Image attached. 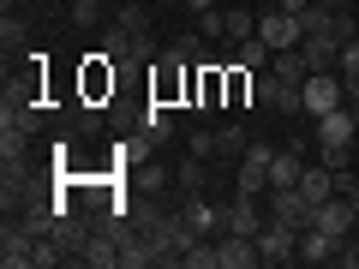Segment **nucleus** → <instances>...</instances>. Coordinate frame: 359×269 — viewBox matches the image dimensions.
<instances>
[{
  "label": "nucleus",
  "instance_id": "f257e3e1",
  "mask_svg": "<svg viewBox=\"0 0 359 269\" xmlns=\"http://www.w3.org/2000/svg\"><path fill=\"white\" fill-rule=\"evenodd\" d=\"M252 96L269 108V114H306V102H299V84L276 78L269 66H264V72H252Z\"/></svg>",
  "mask_w": 359,
  "mask_h": 269
},
{
  "label": "nucleus",
  "instance_id": "f03ea898",
  "mask_svg": "<svg viewBox=\"0 0 359 269\" xmlns=\"http://www.w3.org/2000/svg\"><path fill=\"white\" fill-rule=\"evenodd\" d=\"M264 209H269V221H287V228L306 233L318 204H306V198H299V186H269V192H264Z\"/></svg>",
  "mask_w": 359,
  "mask_h": 269
},
{
  "label": "nucleus",
  "instance_id": "7ed1b4c3",
  "mask_svg": "<svg viewBox=\"0 0 359 269\" xmlns=\"http://www.w3.org/2000/svg\"><path fill=\"white\" fill-rule=\"evenodd\" d=\"M269 156H276V144H257L252 138V150L240 156V174H233V192H245V198H264L269 192Z\"/></svg>",
  "mask_w": 359,
  "mask_h": 269
},
{
  "label": "nucleus",
  "instance_id": "20e7f679",
  "mask_svg": "<svg viewBox=\"0 0 359 269\" xmlns=\"http://www.w3.org/2000/svg\"><path fill=\"white\" fill-rule=\"evenodd\" d=\"M299 102H306L311 120H323L330 108H341L347 102V96H341V72H311L306 84H299Z\"/></svg>",
  "mask_w": 359,
  "mask_h": 269
},
{
  "label": "nucleus",
  "instance_id": "39448f33",
  "mask_svg": "<svg viewBox=\"0 0 359 269\" xmlns=\"http://www.w3.org/2000/svg\"><path fill=\"white\" fill-rule=\"evenodd\" d=\"M257 36H264L269 48L282 54V48H299V36H306V30H299V18H294V13H282V6L269 0L264 13H257Z\"/></svg>",
  "mask_w": 359,
  "mask_h": 269
},
{
  "label": "nucleus",
  "instance_id": "423d86ee",
  "mask_svg": "<svg viewBox=\"0 0 359 269\" xmlns=\"http://www.w3.org/2000/svg\"><path fill=\"white\" fill-rule=\"evenodd\" d=\"M311 228H323V233H335V240H347V233H359V209H353V198H323L318 209H311Z\"/></svg>",
  "mask_w": 359,
  "mask_h": 269
},
{
  "label": "nucleus",
  "instance_id": "0eeeda50",
  "mask_svg": "<svg viewBox=\"0 0 359 269\" xmlns=\"http://www.w3.org/2000/svg\"><path fill=\"white\" fill-rule=\"evenodd\" d=\"M36 245H42V233H30L25 221H6V233H0V263L6 269H30L36 263Z\"/></svg>",
  "mask_w": 359,
  "mask_h": 269
},
{
  "label": "nucleus",
  "instance_id": "6e6552de",
  "mask_svg": "<svg viewBox=\"0 0 359 269\" xmlns=\"http://www.w3.org/2000/svg\"><path fill=\"white\" fill-rule=\"evenodd\" d=\"M257 251H264V263H299V228H287V221H264Z\"/></svg>",
  "mask_w": 359,
  "mask_h": 269
},
{
  "label": "nucleus",
  "instance_id": "1a4fd4ad",
  "mask_svg": "<svg viewBox=\"0 0 359 269\" xmlns=\"http://www.w3.org/2000/svg\"><path fill=\"white\" fill-rule=\"evenodd\" d=\"M359 144V126H353V108H330V114L318 120V150H353Z\"/></svg>",
  "mask_w": 359,
  "mask_h": 269
},
{
  "label": "nucleus",
  "instance_id": "9d476101",
  "mask_svg": "<svg viewBox=\"0 0 359 269\" xmlns=\"http://www.w3.org/2000/svg\"><path fill=\"white\" fill-rule=\"evenodd\" d=\"M264 221H269V209H264V198H245V192H233V204H228V228L222 233H264Z\"/></svg>",
  "mask_w": 359,
  "mask_h": 269
},
{
  "label": "nucleus",
  "instance_id": "9b49d317",
  "mask_svg": "<svg viewBox=\"0 0 359 269\" xmlns=\"http://www.w3.org/2000/svg\"><path fill=\"white\" fill-rule=\"evenodd\" d=\"M180 216H186V228H192V233H204V240H216V233L228 228V209L204 204L198 192H186V204H180Z\"/></svg>",
  "mask_w": 359,
  "mask_h": 269
},
{
  "label": "nucleus",
  "instance_id": "f8f14e48",
  "mask_svg": "<svg viewBox=\"0 0 359 269\" xmlns=\"http://www.w3.org/2000/svg\"><path fill=\"white\" fill-rule=\"evenodd\" d=\"M216 251H222V269H257V263H264V251H257L252 233H222Z\"/></svg>",
  "mask_w": 359,
  "mask_h": 269
},
{
  "label": "nucleus",
  "instance_id": "ddd939ff",
  "mask_svg": "<svg viewBox=\"0 0 359 269\" xmlns=\"http://www.w3.org/2000/svg\"><path fill=\"white\" fill-rule=\"evenodd\" d=\"M335 251H341V240L323 228H306L299 233V263H335Z\"/></svg>",
  "mask_w": 359,
  "mask_h": 269
},
{
  "label": "nucleus",
  "instance_id": "4468645a",
  "mask_svg": "<svg viewBox=\"0 0 359 269\" xmlns=\"http://www.w3.org/2000/svg\"><path fill=\"white\" fill-rule=\"evenodd\" d=\"M299 198L306 204H323V198H335V174L323 162H306V174H299Z\"/></svg>",
  "mask_w": 359,
  "mask_h": 269
},
{
  "label": "nucleus",
  "instance_id": "2eb2a0df",
  "mask_svg": "<svg viewBox=\"0 0 359 269\" xmlns=\"http://www.w3.org/2000/svg\"><path fill=\"white\" fill-rule=\"evenodd\" d=\"M96 36H102V42H96V48H102V54H108V60H114V66H120V60H132V42H138V36H132V30L120 25V18H108V25L96 30Z\"/></svg>",
  "mask_w": 359,
  "mask_h": 269
},
{
  "label": "nucleus",
  "instance_id": "dca6fc26",
  "mask_svg": "<svg viewBox=\"0 0 359 269\" xmlns=\"http://www.w3.org/2000/svg\"><path fill=\"white\" fill-rule=\"evenodd\" d=\"M299 54H306L311 72H335V66H341V48H335L330 36H299Z\"/></svg>",
  "mask_w": 359,
  "mask_h": 269
},
{
  "label": "nucleus",
  "instance_id": "f3484780",
  "mask_svg": "<svg viewBox=\"0 0 359 269\" xmlns=\"http://www.w3.org/2000/svg\"><path fill=\"white\" fill-rule=\"evenodd\" d=\"M138 132L156 144V150H162V144L174 138V114H168V102H150V108H144V126H138Z\"/></svg>",
  "mask_w": 359,
  "mask_h": 269
},
{
  "label": "nucleus",
  "instance_id": "a211bd4d",
  "mask_svg": "<svg viewBox=\"0 0 359 269\" xmlns=\"http://www.w3.org/2000/svg\"><path fill=\"white\" fill-rule=\"evenodd\" d=\"M233 60H240L245 72H264V66L276 60V48H269L264 36H245V42H233Z\"/></svg>",
  "mask_w": 359,
  "mask_h": 269
},
{
  "label": "nucleus",
  "instance_id": "6ab92c4d",
  "mask_svg": "<svg viewBox=\"0 0 359 269\" xmlns=\"http://www.w3.org/2000/svg\"><path fill=\"white\" fill-rule=\"evenodd\" d=\"M269 72H276V78H287V84H306V78H311V66H306V54H299V48H282L276 60H269Z\"/></svg>",
  "mask_w": 359,
  "mask_h": 269
},
{
  "label": "nucleus",
  "instance_id": "aec40b11",
  "mask_svg": "<svg viewBox=\"0 0 359 269\" xmlns=\"http://www.w3.org/2000/svg\"><path fill=\"white\" fill-rule=\"evenodd\" d=\"M245 36H257V13H252V6L222 13V42H245Z\"/></svg>",
  "mask_w": 359,
  "mask_h": 269
},
{
  "label": "nucleus",
  "instance_id": "412c9836",
  "mask_svg": "<svg viewBox=\"0 0 359 269\" xmlns=\"http://www.w3.org/2000/svg\"><path fill=\"white\" fill-rule=\"evenodd\" d=\"M25 42H30L25 13H6V18H0V48H6V54H25Z\"/></svg>",
  "mask_w": 359,
  "mask_h": 269
},
{
  "label": "nucleus",
  "instance_id": "4be33fe9",
  "mask_svg": "<svg viewBox=\"0 0 359 269\" xmlns=\"http://www.w3.org/2000/svg\"><path fill=\"white\" fill-rule=\"evenodd\" d=\"M108 18H114V13H108L102 0H72V25H78V30H102Z\"/></svg>",
  "mask_w": 359,
  "mask_h": 269
},
{
  "label": "nucleus",
  "instance_id": "5701e85b",
  "mask_svg": "<svg viewBox=\"0 0 359 269\" xmlns=\"http://www.w3.org/2000/svg\"><path fill=\"white\" fill-rule=\"evenodd\" d=\"M245 150H252V138H245V126H216V156H233V162H240Z\"/></svg>",
  "mask_w": 359,
  "mask_h": 269
},
{
  "label": "nucleus",
  "instance_id": "b1692460",
  "mask_svg": "<svg viewBox=\"0 0 359 269\" xmlns=\"http://www.w3.org/2000/svg\"><path fill=\"white\" fill-rule=\"evenodd\" d=\"M114 18L132 30V36H144V30H150V6H144V0H120V6H114Z\"/></svg>",
  "mask_w": 359,
  "mask_h": 269
},
{
  "label": "nucleus",
  "instance_id": "393cba45",
  "mask_svg": "<svg viewBox=\"0 0 359 269\" xmlns=\"http://www.w3.org/2000/svg\"><path fill=\"white\" fill-rule=\"evenodd\" d=\"M204 179H210L204 156H186V162H180V186H186V192H204Z\"/></svg>",
  "mask_w": 359,
  "mask_h": 269
},
{
  "label": "nucleus",
  "instance_id": "a878e982",
  "mask_svg": "<svg viewBox=\"0 0 359 269\" xmlns=\"http://www.w3.org/2000/svg\"><path fill=\"white\" fill-rule=\"evenodd\" d=\"M245 96H252V72H245V66L233 60V66H228V108H240Z\"/></svg>",
  "mask_w": 359,
  "mask_h": 269
},
{
  "label": "nucleus",
  "instance_id": "bb28decb",
  "mask_svg": "<svg viewBox=\"0 0 359 269\" xmlns=\"http://www.w3.org/2000/svg\"><path fill=\"white\" fill-rule=\"evenodd\" d=\"M168 54H174V60H192V66H198V54H210V42H204V36H174V42H168Z\"/></svg>",
  "mask_w": 359,
  "mask_h": 269
},
{
  "label": "nucleus",
  "instance_id": "cd10ccee",
  "mask_svg": "<svg viewBox=\"0 0 359 269\" xmlns=\"http://www.w3.org/2000/svg\"><path fill=\"white\" fill-rule=\"evenodd\" d=\"M162 54H156V30H144L138 42H132V66H156Z\"/></svg>",
  "mask_w": 359,
  "mask_h": 269
},
{
  "label": "nucleus",
  "instance_id": "c85d7f7f",
  "mask_svg": "<svg viewBox=\"0 0 359 269\" xmlns=\"http://www.w3.org/2000/svg\"><path fill=\"white\" fill-rule=\"evenodd\" d=\"M186 150H192V156H204V162H216V132H210V126H198Z\"/></svg>",
  "mask_w": 359,
  "mask_h": 269
},
{
  "label": "nucleus",
  "instance_id": "c756f323",
  "mask_svg": "<svg viewBox=\"0 0 359 269\" xmlns=\"http://www.w3.org/2000/svg\"><path fill=\"white\" fill-rule=\"evenodd\" d=\"M198 36H204V42L222 36V6H210V13H204V30H198Z\"/></svg>",
  "mask_w": 359,
  "mask_h": 269
},
{
  "label": "nucleus",
  "instance_id": "7c9ffc66",
  "mask_svg": "<svg viewBox=\"0 0 359 269\" xmlns=\"http://www.w3.org/2000/svg\"><path fill=\"white\" fill-rule=\"evenodd\" d=\"M341 96H347V102H359V72H341Z\"/></svg>",
  "mask_w": 359,
  "mask_h": 269
},
{
  "label": "nucleus",
  "instance_id": "2f4dec72",
  "mask_svg": "<svg viewBox=\"0 0 359 269\" xmlns=\"http://www.w3.org/2000/svg\"><path fill=\"white\" fill-rule=\"evenodd\" d=\"M186 6H192V13H210V6H222V0H186Z\"/></svg>",
  "mask_w": 359,
  "mask_h": 269
},
{
  "label": "nucleus",
  "instance_id": "473e14b6",
  "mask_svg": "<svg viewBox=\"0 0 359 269\" xmlns=\"http://www.w3.org/2000/svg\"><path fill=\"white\" fill-rule=\"evenodd\" d=\"M0 13H25V6H18V0H0Z\"/></svg>",
  "mask_w": 359,
  "mask_h": 269
},
{
  "label": "nucleus",
  "instance_id": "72a5a7b5",
  "mask_svg": "<svg viewBox=\"0 0 359 269\" xmlns=\"http://www.w3.org/2000/svg\"><path fill=\"white\" fill-rule=\"evenodd\" d=\"M311 6H330V13H335V6H347V0H311Z\"/></svg>",
  "mask_w": 359,
  "mask_h": 269
},
{
  "label": "nucleus",
  "instance_id": "f704fd0d",
  "mask_svg": "<svg viewBox=\"0 0 359 269\" xmlns=\"http://www.w3.org/2000/svg\"><path fill=\"white\" fill-rule=\"evenodd\" d=\"M341 198H353V209H359V179H353V192H341Z\"/></svg>",
  "mask_w": 359,
  "mask_h": 269
},
{
  "label": "nucleus",
  "instance_id": "c9c22d12",
  "mask_svg": "<svg viewBox=\"0 0 359 269\" xmlns=\"http://www.w3.org/2000/svg\"><path fill=\"white\" fill-rule=\"evenodd\" d=\"M347 108H353V126H359V102H347Z\"/></svg>",
  "mask_w": 359,
  "mask_h": 269
},
{
  "label": "nucleus",
  "instance_id": "e433bc0d",
  "mask_svg": "<svg viewBox=\"0 0 359 269\" xmlns=\"http://www.w3.org/2000/svg\"><path fill=\"white\" fill-rule=\"evenodd\" d=\"M347 6H359V0H347Z\"/></svg>",
  "mask_w": 359,
  "mask_h": 269
},
{
  "label": "nucleus",
  "instance_id": "4c0bfd02",
  "mask_svg": "<svg viewBox=\"0 0 359 269\" xmlns=\"http://www.w3.org/2000/svg\"><path fill=\"white\" fill-rule=\"evenodd\" d=\"M353 167H359V156H353Z\"/></svg>",
  "mask_w": 359,
  "mask_h": 269
}]
</instances>
